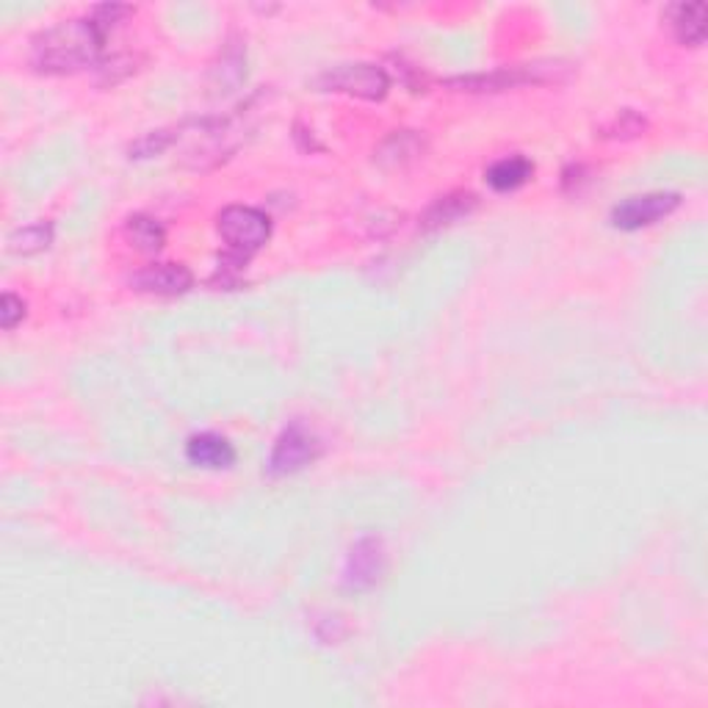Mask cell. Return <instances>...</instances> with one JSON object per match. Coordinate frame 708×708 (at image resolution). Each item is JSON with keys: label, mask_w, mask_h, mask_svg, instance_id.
I'll return each instance as SVG.
<instances>
[{"label": "cell", "mask_w": 708, "mask_h": 708, "mask_svg": "<svg viewBox=\"0 0 708 708\" xmlns=\"http://www.w3.org/2000/svg\"><path fill=\"white\" fill-rule=\"evenodd\" d=\"M106 31L95 23V17H72L64 23L45 28L31 39L28 61L36 72L45 75H70L97 64L106 42Z\"/></svg>", "instance_id": "cell-1"}, {"label": "cell", "mask_w": 708, "mask_h": 708, "mask_svg": "<svg viewBox=\"0 0 708 708\" xmlns=\"http://www.w3.org/2000/svg\"><path fill=\"white\" fill-rule=\"evenodd\" d=\"M219 236L225 238L231 255L225 258V269H238L247 263L255 252L269 244L272 238V219L266 216L260 208L252 205H231L219 213L216 219Z\"/></svg>", "instance_id": "cell-2"}, {"label": "cell", "mask_w": 708, "mask_h": 708, "mask_svg": "<svg viewBox=\"0 0 708 708\" xmlns=\"http://www.w3.org/2000/svg\"><path fill=\"white\" fill-rule=\"evenodd\" d=\"M570 75V64L565 61H538V64L504 67V70L487 72V75L451 78L449 86L460 92H504V88L520 86V83H551L565 81Z\"/></svg>", "instance_id": "cell-3"}, {"label": "cell", "mask_w": 708, "mask_h": 708, "mask_svg": "<svg viewBox=\"0 0 708 708\" xmlns=\"http://www.w3.org/2000/svg\"><path fill=\"white\" fill-rule=\"evenodd\" d=\"M316 86L321 92H341V95L361 97V101H382L390 88V78L382 67L366 64H338L332 70H324L316 78Z\"/></svg>", "instance_id": "cell-4"}, {"label": "cell", "mask_w": 708, "mask_h": 708, "mask_svg": "<svg viewBox=\"0 0 708 708\" xmlns=\"http://www.w3.org/2000/svg\"><path fill=\"white\" fill-rule=\"evenodd\" d=\"M321 442L319 437L310 429H305L302 424H291L288 429H283V435L274 442L272 457H269V471L274 476H288V473L302 471L310 462L319 460Z\"/></svg>", "instance_id": "cell-5"}, {"label": "cell", "mask_w": 708, "mask_h": 708, "mask_svg": "<svg viewBox=\"0 0 708 708\" xmlns=\"http://www.w3.org/2000/svg\"><path fill=\"white\" fill-rule=\"evenodd\" d=\"M681 205V194L675 191H650V194L628 197L612 211V225L620 231H642L656 225L659 219L670 216Z\"/></svg>", "instance_id": "cell-6"}, {"label": "cell", "mask_w": 708, "mask_h": 708, "mask_svg": "<svg viewBox=\"0 0 708 708\" xmlns=\"http://www.w3.org/2000/svg\"><path fill=\"white\" fill-rule=\"evenodd\" d=\"M385 567H388V554H385L382 540H361V543L349 551L346 567H343V585H346V590L354 592L371 590L385 576Z\"/></svg>", "instance_id": "cell-7"}, {"label": "cell", "mask_w": 708, "mask_h": 708, "mask_svg": "<svg viewBox=\"0 0 708 708\" xmlns=\"http://www.w3.org/2000/svg\"><path fill=\"white\" fill-rule=\"evenodd\" d=\"M130 285L142 294L177 296L194 285V274L184 263H150L130 278Z\"/></svg>", "instance_id": "cell-8"}, {"label": "cell", "mask_w": 708, "mask_h": 708, "mask_svg": "<svg viewBox=\"0 0 708 708\" xmlns=\"http://www.w3.org/2000/svg\"><path fill=\"white\" fill-rule=\"evenodd\" d=\"M426 153V139L418 130H396L374 150V161L385 169H404Z\"/></svg>", "instance_id": "cell-9"}, {"label": "cell", "mask_w": 708, "mask_h": 708, "mask_svg": "<svg viewBox=\"0 0 708 708\" xmlns=\"http://www.w3.org/2000/svg\"><path fill=\"white\" fill-rule=\"evenodd\" d=\"M186 457L197 468L222 471V468H231L236 462V449H233V442L227 437L202 432V435H194L186 442Z\"/></svg>", "instance_id": "cell-10"}, {"label": "cell", "mask_w": 708, "mask_h": 708, "mask_svg": "<svg viewBox=\"0 0 708 708\" xmlns=\"http://www.w3.org/2000/svg\"><path fill=\"white\" fill-rule=\"evenodd\" d=\"M479 205L476 194L473 191H451L446 197H437L429 208H426L421 225L426 231H437V227L455 225L460 219H465L468 213H473V208Z\"/></svg>", "instance_id": "cell-11"}, {"label": "cell", "mask_w": 708, "mask_h": 708, "mask_svg": "<svg viewBox=\"0 0 708 708\" xmlns=\"http://www.w3.org/2000/svg\"><path fill=\"white\" fill-rule=\"evenodd\" d=\"M706 3H678V7L670 9V25H673L675 39L681 45H689V48L703 45V39H706Z\"/></svg>", "instance_id": "cell-12"}, {"label": "cell", "mask_w": 708, "mask_h": 708, "mask_svg": "<svg viewBox=\"0 0 708 708\" xmlns=\"http://www.w3.org/2000/svg\"><path fill=\"white\" fill-rule=\"evenodd\" d=\"M531 175H534V164L526 155H507L484 172V180L496 191H515L529 184Z\"/></svg>", "instance_id": "cell-13"}, {"label": "cell", "mask_w": 708, "mask_h": 708, "mask_svg": "<svg viewBox=\"0 0 708 708\" xmlns=\"http://www.w3.org/2000/svg\"><path fill=\"white\" fill-rule=\"evenodd\" d=\"M125 236L139 252H158L166 241L164 225L155 222L153 216H144V213H137L125 222Z\"/></svg>", "instance_id": "cell-14"}, {"label": "cell", "mask_w": 708, "mask_h": 708, "mask_svg": "<svg viewBox=\"0 0 708 708\" xmlns=\"http://www.w3.org/2000/svg\"><path fill=\"white\" fill-rule=\"evenodd\" d=\"M54 244V225L50 222H36V225L14 231L9 236V249L14 255H36L42 249H48Z\"/></svg>", "instance_id": "cell-15"}, {"label": "cell", "mask_w": 708, "mask_h": 708, "mask_svg": "<svg viewBox=\"0 0 708 708\" xmlns=\"http://www.w3.org/2000/svg\"><path fill=\"white\" fill-rule=\"evenodd\" d=\"M648 130V119L639 117L637 111L626 108V111L614 114L606 125L601 128V137L606 139H637Z\"/></svg>", "instance_id": "cell-16"}, {"label": "cell", "mask_w": 708, "mask_h": 708, "mask_svg": "<svg viewBox=\"0 0 708 708\" xmlns=\"http://www.w3.org/2000/svg\"><path fill=\"white\" fill-rule=\"evenodd\" d=\"M169 144H172L169 130H153V133L142 137L133 148H130V158H150V155H161Z\"/></svg>", "instance_id": "cell-17"}, {"label": "cell", "mask_w": 708, "mask_h": 708, "mask_svg": "<svg viewBox=\"0 0 708 708\" xmlns=\"http://www.w3.org/2000/svg\"><path fill=\"white\" fill-rule=\"evenodd\" d=\"M23 319H25V302L14 294H3V299H0V327L9 332L14 330Z\"/></svg>", "instance_id": "cell-18"}, {"label": "cell", "mask_w": 708, "mask_h": 708, "mask_svg": "<svg viewBox=\"0 0 708 708\" xmlns=\"http://www.w3.org/2000/svg\"><path fill=\"white\" fill-rule=\"evenodd\" d=\"M585 175H587V169L581 164L565 169V177H562V186H565V191H579V184H585Z\"/></svg>", "instance_id": "cell-19"}]
</instances>
